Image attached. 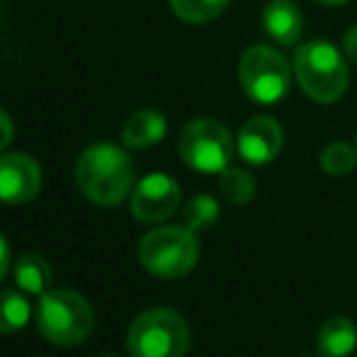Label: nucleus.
<instances>
[{"instance_id":"f257e3e1","label":"nucleus","mask_w":357,"mask_h":357,"mask_svg":"<svg viewBox=\"0 0 357 357\" xmlns=\"http://www.w3.org/2000/svg\"><path fill=\"white\" fill-rule=\"evenodd\" d=\"M75 183L90 202L117 207L134 188V163L124 149L114 144H93L75 163Z\"/></svg>"},{"instance_id":"f03ea898","label":"nucleus","mask_w":357,"mask_h":357,"mask_svg":"<svg viewBox=\"0 0 357 357\" xmlns=\"http://www.w3.org/2000/svg\"><path fill=\"white\" fill-rule=\"evenodd\" d=\"M294 75L299 88L321 105L338 102L350 83L348 61L328 39L304 42L296 49Z\"/></svg>"},{"instance_id":"7ed1b4c3","label":"nucleus","mask_w":357,"mask_h":357,"mask_svg":"<svg viewBox=\"0 0 357 357\" xmlns=\"http://www.w3.org/2000/svg\"><path fill=\"white\" fill-rule=\"evenodd\" d=\"M34 324L49 343L73 348L90 335L95 314L88 299L78 291L49 289L39 296V304L34 309Z\"/></svg>"},{"instance_id":"20e7f679","label":"nucleus","mask_w":357,"mask_h":357,"mask_svg":"<svg viewBox=\"0 0 357 357\" xmlns=\"http://www.w3.org/2000/svg\"><path fill=\"white\" fill-rule=\"evenodd\" d=\"M199 260V241L188 226H158L139 243V263L163 280L185 278Z\"/></svg>"},{"instance_id":"39448f33","label":"nucleus","mask_w":357,"mask_h":357,"mask_svg":"<svg viewBox=\"0 0 357 357\" xmlns=\"http://www.w3.org/2000/svg\"><path fill=\"white\" fill-rule=\"evenodd\" d=\"M132 357H185L190 350L188 321L173 309H149L134 319L127 333Z\"/></svg>"},{"instance_id":"423d86ee","label":"nucleus","mask_w":357,"mask_h":357,"mask_svg":"<svg viewBox=\"0 0 357 357\" xmlns=\"http://www.w3.org/2000/svg\"><path fill=\"white\" fill-rule=\"evenodd\" d=\"M238 83L253 102L275 105L291 88V68L278 49L255 44L238 61Z\"/></svg>"},{"instance_id":"0eeeda50","label":"nucleus","mask_w":357,"mask_h":357,"mask_svg":"<svg viewBox=\"0 0 357 357\" xmlns=\"http://www.w3.org/2000/svg\"><path fill=\"white\" fill-rule=\"evenodd\" d=\"M234 137L221 122L209 117L192 119L185 124L178 139V153L185 165L197 173H224L234 158Z\"/></svg>"},{"instance_id":"6e6552de","label":"nucleus","mask_w":357,"mask_h":357,"mask_svg":"<svg viewBox=\"0 0 357 357\" xmlns=\"http://www.w3.org/2000/svg\"><path fill=\"white\" fill-rule=\"evenodd\" d=\"M180 207V185L165 173H151L132 192V214L144 224H160Z\"/></svg>"},{"instance_id":"1a4fd4ad","label":"nucleus","mask_w":357,"mask_h":357,"mask_svg":"<svg viewBox=\"0 0 357 357\" xmlns=\"http://www.w3.org/2000/svg\"><path fill=\"white\" fill-rule=\"evenodd\" d=\"M42 190V168L27 153L0 155V202L24 204Z\"/></svg>"},{"instance_id":"9d476101","label":"nucleus","mask_w":357,"mask_h":357,"mask_svg":"<svg viewBox=\"0 0 357 357\" xmlns=\"http://www.w3.org/2000/svg\"><path fill=\"white\" fill-rule=\"evenodd\" d=\"M282 144H284L282 124L278 119L263 114V117H250L241 127L236 149H238V155L245 163L268 165L280 155Z\"/></svg>"},{"instance_id":"9b49d317","label":"nucleus","mask_w":357,"mask_h":357,"mask_svg":"<svg viewBox=\"0 0 357 357\" xmlns=\"http://www.w3.org/2000/svg\"><path fill=\"white\" fill-rule=\"evenodd\" d=\"M263 27L280 47H294L304 32V15L291 0H270L263 10Z\"/></svg>"},{"instance_id":"f8f14e48","label":"nucleus","mask_w":357,"mask_h":357,"mask_svg":"<svg viewBox=\"0 0 357 357\" xmlns=\"http://www.w3.org/2000/svg\"><path fill=\"white\" fill-rule=\"evenodd\" d=\"M165 132H168V122H165L163 112H158V109H139L124 124L122 142L127 149L144 151L163 142Z\"/></svg>"},{"instance_id":"ddd939ff","label":"nucleus","mask_w":357,"mask_h":357,"mask_svg":"<svg viewBox=\"0 0 357 357\" xmlns=\"http://www.w3.org/2000/svg\"><path fill=\"white\" fill-rule=\"evenodd\" d=\"M357 348V326L345 316L328 319L316 333L319 357H350Z\"/></svg>"},{"instance_id":"4468645a","label":"nucleus","mask_w":357,"mask_h":357,"mask_svg":"<svg viewBox=\"0 0 357 357\" xmlns=\"http://www.w3.org/2000/svg\"><path fill=\"white\" fill-rule=\"evenodd\" d=\"M54 282V270L49 260L39 253H24L15 263V284L27 294H39L49 291Z\"/></svg>"},{"instance_id":"2eb2a0df","label":"nucleus","mask_w":357,"mask_h":357,"mask_svg":"<svg viewBox=\"0 0 357 357\" xmlns=\"http://www.w3.org/2000/svg\"><path fill=\"white\" fill-rule=\"evenodd\" d=\"M32 319V306L20 291L0 289V333L22 331Z\"/></svg>"},{"instance_id":"dca6fc26","label":"nucleus","mask_w":357,"mask_h":357,"mask_svg":"<svg viewBox=\"0 0 357 357\" xmlns=\"http://www.w3.org/2000/svg\"><path fill=\"white\" fill-rule=\"evenodd\" d=\"M219 192L231 204H248L255 197V180L241 168H226L219 173Z\"/></svg>"},{"instance_id":"f3484780","label":"nucleus","mask_w":357,"mask_h":357,"mask_svg":"<svg viewBox=\"0 0 357 357\" xmlns=\"http://www.w3.org/2000/svg\"><path fill=\"white\" fill-rule=\"evenodd\" d=\"M229 0H170L175 17L188 24H204L212 22L226 10Z\"/></svg>"},{"instance_id":"a211bd4d","label":"nucleus","mask_w":357,"mask_h":357,"mask_svg":"<svg viewBox=\"0 0 357 357\" xmlns=\"http://www.w3.org/2000/svg\"><path fill=\"white\" fill-rule=\"evenodd\" d=\"M321 168L333 178H345L357 168V146L348 142H333L321 151Z\"/></svg>"},{"instance_id":"6ab92c4d","label":"nucleus","mask_w":357,"mask_h":357,"mask_svg":"<svg viewBox=\"0 0 357 357\" xmlns=\"http://www.w3.org/2000/svg\"><path fill=\"white\" fill-rule=\"evenodd\" d=\"M216 219H219V202L212 195H195L183 207V224L192 229L195 234L212 229Z\"/></svg>"},{"instance_id":"aec40b11","label":"nucleus","mask_w":357,"mask_h":357,"mask_svg":"<svg viewBox=\"0 0 357 357\" xmlns=\"http://www.w3.org/2000/svg\"><path fill=\"white\" fill-rule=\"evenodd\" d=\"M13 137H15L13 119H10V114L5 112V109H0V151L8 149L10 142H13Z\"/></svg>"},{"instance_id":"412c9836","label":"nucleus","mask_w":357,"mask_h":357,"mask_svg":"<svg viewBox=\"0 0 357 357\" xmlns=\"http://www.w3.org/2000/svg\"><path fill=\"white\" fill-rule=\"evenodd\" d=\"M343 52H345V59H348V61H353L357 66V24H353V27L345 32Z\"/></svg>"},{"instance_id":"4be33fe9","label":"nucleus","mask_w":357,"mask_h":357,"mask_svg":"<svg viewBox=\"0 0 357 357\" xmlns=\"http://www.w3.org/2000/svg\"><path fill=\"white\" fill-rule=\"evenodd\" d=\"M8 268H10V245L5 241V236L0 234V282L8 275Z\"/></svg>"},{"instance_id":"5701e85b","label":"nucleus","mask_w":357,"mask_h":357,"mask_svg":"<svg viewBox=\"0 0 357 357\" xmlns=\"http://www.w3.org/2000/svg\"><path fill=\"white\" fill-rule=\"evenodd\" d=\"M316 3L326 5V8H338V5H345V3H350V0H316Z\"/></svg>"},{"instance_id":"b1692460","label":"nucleus","mask_w":357,"mask_h":357,"mask_svg":"<svg viewBox=\"0 0 357 357\" xmlns=\"http://www.w3.org/2000/svg\"><path fill=\"white\" fill-rule=\"evenodd\" d=\"M98 357H117V355H98Z\"/></svg>"},{"instance_id":"393cba45","label":"nucleus","mask_w":357,"mask_h":357,"mask_svg":"<svg viewBox=\"0 0 357 357\" xmlns=\"http://www.w3.org/2000/svg\"><path fill=\"white\" fill-rule=\"evenodd\" d=\"M355 142H357V139H355Z\"/></svg>"}]
</instances>
